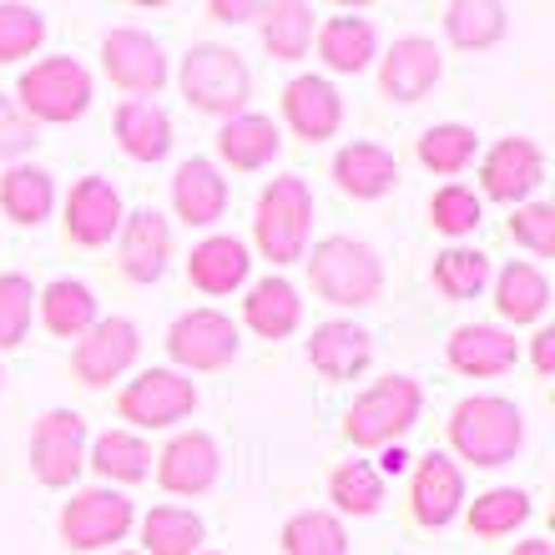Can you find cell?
I'll use <instances>...</instances> for the list:
<instances>
[{
  "label": "cell",
  "mask_w": 555,
  "mask_h": 555,
  "mask_svg": "<svg viewBox=\"0 0 555 555\" xmlns=\"http://www.w3.org/2000/svg\"><path fill=\"white\" fill-rule=\"evenodd\" d=\"M450 444L469 465L500 469V465H511L515 454H520V444H526V414L500 395L460 399L450 414Z\"/></svg>",
  "instance_id": "cell-1"
},
{
  "label": "cell",
  "mask_w": 555,
  "mask_h": 555,
  "mask_svg": "<svg viewBox=\"0 0 555 555\" xmlns=\"http://www.w3.org/2000/svg\"><path fill=\"white\" fill-rule=\"evenodd\" d=\"M308 258V283L323 304L334 308H369L384 298V263L374 258L369 243H353V237H323L313 243Z\"/></svg>",
  "instance_id": "cell-2"
},
{
  "label": "cell",
  "mask_w": 555,
  "mask_h": 555,
  "mask_svg": "<svg viewBox=\"0 0 555 555\" xmlns=\"http://www.w3.org/2000/svg\"><path fill=\"white\" fill-rule=\"evenodd\" d=\"M424 410V389L410 374H389V379L369 384L364 395L349 404L344 414V435H349L353 450H389L420 424Z\"/></svg>",
  "instance_id": "cell-3"
},
{
  "label": "cell",
  "mask_w": 555,
  "mask_h": 555,
  "mask_svg": "<svg viewBox=\"0 0 555 555\" xmlns=\"http://www.w3.org/2000/svg\"><path fill=\"white\" fill-rule=\"evenodd\" d=\"M313 233V192L304 177H273L258 192V212H253V237L273 268H288L308 253Z\"/></svg>",
  "instance_id": "cell-4"
},
{
  "label": "cell",
  "mask_w": 555,
  "mask_h": 555,
  "mask_svg": "<svg viewBox=\"0 0 555 555\" xmlns=\"http://www.w3.org/2000/svg\"><path fill=\"white\" fill-rule=\"evenodd\" d=\"M177 81H182V96H188V106H197V112H207V117H243V106H248L253 96V72L243 66V56L237 51H228V46H192L188 56H182V72H177Z\"/></svg>",
  "instance_id": "cell-5"
},
{
  "label": "cell",
  "mask_w": 555,
  "mask_h": 555,
  "mask_svg": "<svg viewBox=\"0 0 555 555\" xmlns=\"http://www.w3.org/2000/svg\"><path fill=\"white\" fill-rule=\"evenodd\" d=\"M15 106L26 112L36 127H66V121L87 117L91 106V72L76 56H46L36 61L21 81H15Z\"/></svg>",
  "instance_id": "cell-6"
},
{
  "label": "cell",
  "mask_w": 555,
  "mask_h": 555,
  "mask_svg": "<svg viewBox=\"0 0 555 555\" xmlns=\"http://www.w3.org/2000/svg\"><path fill=\"white\" fill-rule=\"evenodd\" d=\"M237 323L218 308H192L167 328V353H172L177 369L188 374H212V369H228L237 359Z\"/></svg>",
  "instance_id": "cell-7"
},
{
  "label": "cell",
  "mask_w": 555,
  "mask_h": 555,
  "mask_svg": "<svg viewBox=\"0 0 555 555\" xmlns=\"http://www.w3.org/2000/svg\"><path fill=\"white\" fill-rule=\"evenodd\" d=\"M137 511L121 490H81L61 505V541L72 551H112L127 541Z\"/></svg>",
  "instance_id": "cell-8"
},
{
  "label": "cell",
  "mask_w": 555,
  "mask_h": 555,
  "mask_svg": "<svg viewBox=\"0 0 555 555\" xmlns=\"http://www.w3.org/2000/svg\"><path fill=\"white\" fill-rule=\"evenodd\" d=\"M197 410V384L177 369H146L117 395V414L137 429H167Z\"/></svg>",
  "instance_id": "cell-9"
},
{
  "label": "cell",
  "mask_w": 555,
  "mask_h": 555,
  "mask_svg": "<svg viewBox=\"0 0 555 555\" xmlns=\"http://www.w3.org/2000/svg\"><path fill=\"white\" fill-rule=\"evenodd\" d=\"M102 66L112 76V87H121L132 102H152L167 87V51H162L146 30H106L102 41Z\"/></svg>",
  "instance_id": "cell-10"
},
{
  "label": "cell",
  "mask_w": 555,
  "mask_h": 555,
  "mask_svg": "<svg viewBox=\"0 0 555 555\" xmlns=\"http://www.w3.org/2000/svg\"><path fill=\"white\" fill-rule=\"evenodd\" d=\"M30 469L41 485H72L87 469V420L76 410H51L30 435Z\"/></svg>",
  "instance_id": "cell-11"
},
{
  "label": "cell",
  "mask_w": 555,
  "mask_h": 555,
  "mask_svg": "<svg viewBox=\"0 0 555 555\" xmlns=\"http://www.w3.org/2000/svg\"><path fill=\"white\" fill-rule=\"evenodd\" d=\"M137 353H142V334H137L132 319H96L87 334L76 338L72 353L76 379L91 384V389H106L137 364Z\"/></svg>",
  "instance_id": "cell-12"
},
{
  "label": "cell",
  "mask_w": 555,
  "mask_h": 555,
  "mask_svg": "<svg viewBox=\"0 0 555 555\" xmlns=\"http://www.w3.org/2000/svg\"><path fill=\"white\" fill-rule=\"evenodd\" d=\"M541 182H545V157L530 137H505V142H495L480 162V188H485V197H495V203L520 207Z\"/></svg>",
  "instance_id": "cell-13"
},
{
  "label": "cell",
  "mask_w": 555,
  "mask_h": 555,
  "mask_svg": "<svg viewBox=\"0 0 555 555\" xmlns=\"http://www.w3.org/2000/svg\"><path fill=\"white\" fill-rule=\"evenodd\" d=\"M439 76H444V56H439L435 41H424V36H399L379 61V91L389 102H424L429 91L439 87Z\"/></svg>",
  "instance_id": "cell-14"
},
{
  "label": "cell",
  "mask_w": 555,
  "mask_h": 555,
  "mask_svg": "<svg viewBox=\"0 0 555 555\" xmlns=\"http://www.w3.org/2000/svg\"><path fill=\"white\" fill-rule=\"evenodd\" d=\"M465 505V469L454 465L450 454L429 450L414 465V480H410V511L424 530H444L460 515Z\"/></svg>",
  "instance_id": "cell-15"
},
{
  "label": "cell",
  "mask_w": 555,
  "mask_h": 555,
  "mask_svg": "<svg viewBox=\"0 0 555 555\" xmlns=\"http://www.w3.org/2000/svg\"><path fill=\"white\" fill-rule=\"evenodd\" d=\"M121 197L106 177H81L66 197V237L76 248H106L121 233Z\"/></svg>",
  "instance_id": "cell-16"
},
{
  "label": "cell",
  "mask_w": 555,
  "mask_h": 555,
  "mask_svg": "<svg viewBox=\"0 0 555 555\" xmlns=\"http://www.w3.org/2000/svg\"><path fill=\"white\" fill-rule=\"evenodd\" d=\"M218 469H222V454L212 444V435H203V429L177 435L157 454V480L167 495H207L218 485Z\"/></svg>",
  "instance_id": "cell-17"
},
{
  "label": "cell",
  "mask_w": 555,
  "mask_h": 555,
  "mask_svg": "<svg viewBox=\"0 0 555 555\" xmlns=\"http://www.w3.org/2000/svg\"><path fill=\"white\" fill-rule=\"evenodd\" d=\"M283 117H288L293 137L319 146L328 137H338V127H344V96L323 76H293L283 87Z\"/></svg>",
  "instance_id": "cell-18"
},
{
  "label": "cell",
  "mask_w": 555,
  "mask_h": 555,
  "mask_svg": "<svg viewBox=\"0 0 555 555\" xmlns=\"http://www.w3.org/2000/svg\"><path fill=\"white\" fill-rule=\"evenodd\" d=\"M308 364L319 369L323 379H359L374 364V334L359 328L353 319H328L308 338Z\"/></svg>",
  "instance_id": "cell-19"
},
{
  "label": "cell",
  "mask_w": 555,
  "mask_h": 555,
  "mask_svg": "<svg viewBox=\"0 0 555 555\" xmlns=\"http://www.w3.org/2000/svg\"><path fill=\"white\" fill-rule=\"evenodd\" d=\"M444 353H450V369H460L469 379H495V374L515 369L520 344H515V334L495 328V323H460L450 334V344H444Z\"/></svg>",
  "instance_id": "cell-20"
},
{
  "label": "cell",
  "mask_w": 555,
  "mask_h": 555,
  "mask_svg": "<svg viewBox=\"0 0 555 555\" xmlns=\"http://www.w3.org/2000/svg\"><path fill=\"white\" fill-rule=\"evenodd\" d=\"M167 258H172V228L162 212L142 207V212H127L121 218V273L132 283H157L167 273Z\"/></svg>",
  "instance_id": "cell-21"
},
{
  "label": "cell",
  "mask_w": 555,
  "mask_h": 555,
  "mask_svg": "<svg viewBox=\"0 0 555 555\" xmlns=\"http://www.w3.org/2000/svg\"><path fill=\"white\" fill-rule=\"evenodd\" d=\"M172 207L188 228H212L228 212V177L207 157H188L172 177Z\"/></svg>",
  "instance_id": "cell-22"
},
{
  "label": "cell",
  "mask_w": 555,
  "mask_h": 555,
  "mask_svg": "<svg viewBox=\"0 0 555 555\" xmlns=\"http://www.w3.org/2000/svg\"><path fill=\"white\" fill-rule=\"evenodd\" d=\"M334 182L349 197H359V203H374V197H384L399 182V162L379 142H349V146H338V157H334Z\"/></svg>",
  "instance_id": "cell-23"
},
{
  "label": "cell",
  "mask_w": 555,
  "mask_h": 555,
  "mask_svg": "<svg viewBox=\"0 0 555 555\" xmlns=\"http://www.w3.org/2000/svg\"><path fill=\"white\" fill-rule=\"evenodd\" d=\"M248 248L237 243V237L218 233V237H203L197 248H192L188 258V278H192V288H203L207 298H222V293H233L248 283Z\"/></svg>",
  "instance_id": "cell-24"
},
{
  "label": "cell",
  "mask_w": 555,
  "mask_h": 555,
  "mask_svg": "<svg viewBox=\"0 0 555 555\" xmlns=\"http://www.w3.org/2000/svg\"><path fill=\"white\" fill-rule=\"evenodd\" d=\"M313 36H319L323 66H328V72H338V76L364 72L369 61L379 56V36H374V26H369L364 15H328Z\"/></svg>",
  "instance_id": "cell-25"
},
{
  "label": "cell",
  "mask_w": 555,
  "mask_h": 555,
  "mask_svg": "<svg viewBox=\"0 0 555 555\" xmlns=\"http://www.w3.org/2000/svg\"><path fill=\"white\" fill-rule=\"evenodd\" d=\"M243 319L258 338H288L298 323H304V298L293 288L288 278H263V283H253L248 298H243Z\"/></svg>",
  "instance_id": "cell-26"
},
{
  "label": "cell",
  "mask_w": 555,
  "mask_h": 555,
  "mask_svg": "<svg viewBox=\"0 0 555 555\" xmlns=\"http://www.w3.org/2000/svg\"><path fill=\"white\" fill-rule=\"evenodd\" d=\"M117 142L132 162L157 167L172 152V117L157 102H121L117 106Z\"/></svg>",
  "instance_id": "cell-27"
},
{
  "label": "cell",
  "mask_w": 555,
  "mask_h": 555,
  "mask_svg": "<svg viewBox=\"0 0 555 555\" xmlns=\"http://www.w3.org/2000/svg\"><path fill=\"white\" fill-rule=\"evenodd\" d=\"M278 146H283V137H278L273 117H258V112H243V117L222 121L218 132V157L233 167V172H258V167H268V162L278 157Z\"/></svg>",
  "instance_id": "cell-28"
},
{
  "label": "cell",
  "mask_w": 555,
  "mask_h": 555,
  "mask_svg": "<svg viewBox=\"0 0 555 555\" xmlns=\"http://www.w3.org/2000/svg\"><path fill=\"white\" fill-rule=\"evenodd\" d=\"M56 207V182L46 167H11L0 177V212L21 228H41Z\"/></svg>",
  "instance_id": "cell-29"
},
{
  "label": "cell",
  "mask_w": 555,
  "mask_h": 555,
  "mask_svg": "<svg viewBox=\"0 0 555 555\" xmlns=\"http://www.w3.org/2000/svg\"><path fill=\"white\" fill-rule=\"evenodd\" d=\"M545 304H551V283H545V273L535 263H505L495 273V313L505 323H535L545 313Z\"/></svg>",
  "instance_id": "cell-30"
},
{
  "label": "cell",
  "mask_w": 555,
  "mask_h": 555,
  "mask_svg": "<svg viewBox=\"0 0 555 555\" xmlns=\"http://www.w3.org/2000/svg\"><path fill=\"white\" fill-rule=\"evenodd\" d=\"M313 30H319V11L308 0H273L263 11V46L273 61H298L308 56L313 46Z\"/></svg>",
  "instance_id": "cell-31"
},
{
  "label": "cell",
  "mask_w": 555,
  "mask_h": 555,
  "mask_svg": "<svg viewBox=\"0 0 555 555\" xmlns=\"http://www.w3.org/2000/svg\"><path fill=\"white\" fill-rule=\"evenodd\" d=\"M87 465L112 485H137L152 475V450H146V439L132 435V429H106V435L91 444Z\"/></svg>",
  "instance_id": "cell-32"
},
{
  "label": "cell",
  "mask_w": 555,
  "mask_h": 555,
  "mask_svg": "<svg viewBox=\"0 0 555 555\" xmlns=\"http://www.w3.org/2000/svg\"><path fill=\"white\" fill-rule=\"evenodd\" d=\"M526 520H530V495L515 490V485H495V490L475 495V505H469V515H465L469 535H480V541H505V535H515Z\"/></svg>",
  "instance_id": "cell-33"
},
{
  "label": "cell",
  "mask_w": 555,
  "mask_h": 555,
  "mask_svg": "<svg viewBox=\"0 0 555 555\" xmlns=\"http://www.w3.org/2000/svg\"><path fill=\"white\" fill-rule=\"evenodd\" d=\"M41 298V319L46 328L56 338H81L96 323V293L87 288V283H76V278H56L46 293H36Z\"/></svg>",
  "instance_id": "cell-34"
},
{
  "label": "cell",
  "mask_w": 555,
  "mask_h": 555,
  "mask_svg": "<svg viewBox=\"0 0 555 555\" xmlns=\"http://www.w3.org/2000/svg\"><path fill=\"white\" fill-rule=\"evenodd\" d=\"M511 26V11L500 5V0H454L450 11H444V30H450V41L460 51H485V46H495Z\"/></svg>",
  "instance_id": "cell-35"
},
{
  "label": "cell",
  "mask_w": 555,
  "mask_h": 555,
  "mask_svg": "<svg viewBox=\"0 0 555 555\" xmlns=\"http://www.w3.org/2000/svg\"><path fill=\"white\" fill-rule=\"evenodd\" d=\"M328 500L353 520H369V515L384 511V475L369 460H344L328 475Z\"/></svg>",
  "instance_id": "cell-36"
},
{
  "label": "cell",
  "mask_w": 555,
  "mask_h": 555,
  "mask_svg": "<svg viewBox=\"0 0 555 555\" xmlns=\"http://www.w3.org/2000/svg\"><path fill=\"white\" fill-rule=\"evenodd\" d=\"M435 288L450 298V304H469L490 288V258L480 248H444L435 258Z\"/></svg>",
  "instance_id": "cell-37"
},
{
  "label": "cell",
  "mask_w": 555,
  "mask_h": 555,
  "mask_svg": "<svg viewBox=\"0 0 555 555\" xmlns=\"http://www.w3.org/2000/svg\"><path fill=\"white\" fill-rule=\"evenodd\" d=\"M142 545H146V555H197L203 520L192 511H177V505H157L142 520Z\"/></svg>",
  "instance_id": "cell-38"
},
{
  "label": "cell",
  "mask_w": 555,
  "mask_h": 555,
  "mask_svg": "<svg viewBox=\"0 0 555 555\" xmlns=\"http://www.w3.org/2000/svg\"><path fill=\"white\" fill-rule=\"evenodd\" d=\"M283 555H349V530L328 511H298L283 526Z\"/></svg>",
  "instance_id": "cell-39"
},
{
  "label": "cell",
  "mask_w": 555,
  "mask_h": 555,
  "mask_svg": "<svg viewBox=\"0 0 555 555\" xmlns=\"http://www.w3.org/2000/svg\"><path fill=\"white\" fill-rule=\"evenodd\" d=\"M475 146H480V137L469 132V127H460V121H439V127H429V132L420 137V162L439 177H454L475 162Z\"/></svg>",
  "instance_id": "cell-40"
},
{
  "label": "cell",
  "mask_w": 555,
  "mask_h": 555,
  "mask_svg": "<svg viewBox=\"0 0 555 555\" xmlns=\"http://www.w3.org/2000/svg\"><path fill=\"white\" fill-rule=\"evenodd\" d=\"M429 222H435L444 237H469L485 222V203L469 188L450 182V188H439L435 197H429Z\"/></svg>",
  "instance_id": "cell-41"
},
{
  "label": "cell",
  "mask_w": 555,
  "mask_h": 555,
  "mask_svg": "<svg viewBox=\"0 0 555 555\" xmlns=\"http://www.w3.org/2000/svg\"><path fill=\"white\" fill-rule=\"evenodd\" d=\"M46 41V15L36 5H0V66L30 56Z\"/></svg>",
  "instance_id": "cell-42"
},
{
  "label": "cell",
  "mask_w": 555,
  "mask_h": 555,
  "mask_svg": "<svg viewBox=\"0 0 555 555\" xmlns=\"http://www.w3.org/2000/svg\"><path fill=\"white\" fill-rule=\"evenodd\" d=\"M30 308H36V288L21 273H0V349H15L30 328Z\"/></svg>",
  "instance_id": "cell-43"
},
{
  "label": "cell",
  "mask_w": 555,
  "mask_h": 555,
  "mask_svg": "<svg viewBox=\"0 0 555 555\" xmlns=\"http://www.w3.org/2000/svg\"><path fill=\"white\" fill-rule=\"evenodd\" d=\"M511 237L520 248H530L535 258L555 253V207L551 203H520L511 218Z\"/></svg>",
  "instance_id": "cell-44"
},
{
  "label": "cell",
  "mask_w": 555,
  "mask_h": 555,
  "mask_svg": "<svg viewBox=\"0 0 555 555\" xmlns=\"http://www.w3.org/2000/svg\"><path fill=\"white\" fill-rule=\"evenodd\" d=\"M36 146V121L11 102V96H0V157H15V152H26Z\"/></svg>",
  "instance_id": "cell-45"
},
{
  "label": "cell",
  "mask_w": 555,
  "mask_h": 555,
  "mask_svg": "<svg viewBox=\"0 0 555 555\" xmlns=\"http://www.w3.org/2000/svg\"><path fill=\"white\" fill-rule=\"evenodd\" d=\"M207 11L218 15V21H228V26H243V21H253V15H263L268 5H258V0H212Z\"/></svg>",
  "instance_id": "cell-46"
},
{
  "label": "cell",
  "mask_w": 555,
  "mask_h": 555,
  "mask_svg": "<svg viewBox=\"0 0 555 555\" xmlns=\"http://www.w3.org/2000/svg\"><path fill=\"white\" fill-rule=\"evenodd\" d=\"M530 359H535V369L551 379L555 374V328H541V334L530 338Z\"/></svg>",
  "instance_id": "cell-47"
},
{
  "label": "cell",
  "mask_w": 555,
  "mask_h": 555,
  "mask_svg": "<svg viewBox=\"0 0 555 555\" xmlns=\"http://www.w3.org/2000/svg\"><path fill=\"white\" fill-rule=\"evenodd\" d=\"M404 465H410V454L399 450V444H389V450H384V475H399Z\"/></svg>",
  "instance_id": "cell-48"
},
{
  "label": "cell",
  "mask_w": 555,
  "mask_h": 555,
  "mask_svg": "<svg viewBox=\"0 0 555 555\" xmlns=\"http://www.w3.org/2000/svg\"><path fill=\"white\" fill-rule=\"evenodd\" d=\"M515 555H555V551H551V541H541V535H535V541H520V545H515Z\"/></svg>",
  "instance_id": "cell-49"
},
{
  "label": "cell",
  "mask_w": 555,
  "mask_h": 555,
  "mask_svg": "<svg viewBox=\"0 0 555 555\" xmlns=\"http://www.w3.org/2000/svg\"><path fill=\"white\" fill-rule=\"evenodd\" d=\"M112 555H132V551H112Z\"/></svg>",
  "instance_id": "cell-50"
},
{
  "label": "cell",
  "mask_w": 555,
  "mask_h": 555,
  "mask_svg": "<svg viewBox=\"0 0 555 555\" xmlns=\"http://www.w3.org/2000/svg\"><path fill=\"white\" fill-rule=\"evenodd\" d=\"M207 555H218V551H207Z\"/></svg>",
  "instance_id": "cell-51"
},
{
  "label": "cell",
  "mask_w": 555,
  "mask_h": 555,
  "mask_svg": "<svg viewBox=\"0 0 555 555\" xmlns=\"http://www.w3.org/2000/svg\"><path fill=\"white\" fill-rule=\"evenodd\" d=\"M0 379H5V374H0Z\"/></svg>",
  "instance_id": "cell-52"
}]
</instances>
